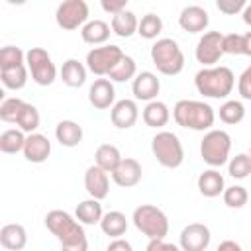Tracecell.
Masks as SVG:
<instances>
[{"label":"cell","instance_id":"28","mask_svg":"<svg viewBox=\"0 0 251 251\" xmlns=\"http://www.w3.org/2000/svg\"><path fill=\"white\" fill-rule=\"evenodd\" d=\"M124 157L120 155V149L116 147V145H112V143H102V145H98V149H96V153H94V165L96 167H100L102 171H106V173H114V169L120 165V161H122Z\"/></svg>","mask_w":251,"mask_h":251},{"label":"cell","instance_id":"6","mask_svg":"<svg viewBox=\"0 0 251 251\" xmlns=\"http://www.w3.org/2000/svg\"><path fill=\"white\" fill-rule=\"evenodd\" d=\"M231 153V137L224 129H210L204 133L200 141V157L212 169L222 167L229 161Z\"/></svg>","mask_w":251,"mask_h":251},{"label":"cell","instance_id":"15","mask_svg":"<svg viewBox=\"0 0 251 251\" xmlns=\"http://www.w3.org/2000/svg\"><path fill=\"white\" fill-rule=\"evenodd\" d=\"M161 90V80L157 78L155 73L151 71H141L137 73V76L131 82V92L135 96V100H143V102H153L157 100V94Z\"/></svg>","mask_w":251,"mask_h":251},{"label":"cell","instance_id":"37","mask_svg":"<svg viewBox=\"0 0 251 251\" xmlns=\"http://www.w3.org/2000/svg\"><path fill=\"white\" fill-rule=\"evenodd\" d=\"M222 198H224V204H226L227 208L239 210V208H243V206L247 204L249 194H247V188H245V186H241V184H233V186H227V188L224 190Z\"/></svg>","mask_w":251,"mask_h":251},{"label":"cell","instance_id":"26","mask_svg":"<svg viewBox=\"0 0 251 251\" xmlns=\"http://www.w3.org/2000/svg\"><path fill=\"white\" fill-rule=\"evenodd\" d=\"M75 218L84 224V226H94V224H100L102 218H104V212H102V204L100 200H94V198H86L82 202H78L76 210H75Z\"/></svg>","mask_w":251,"mask_h":251},{"label":"cell","instance_id":"23","mask_svg":"<svg viewBox=\"0 0 251 251\" xmlns=\"http://www.w3.org/2000/svg\"><path fill=\"white\" fill-rule=\"evenodd\" d=\"M110 33H112V27L104 20H88L80 29L82 41L90 45H106V41L110 39Z\"/></svg>","mask_w":251,"mask_h":251},{"label":"cell","instance_id":"48","mask_svg":"<svg viewBox=\"0 0 251 251\" xmlns=\"http://www.w3.org/2000/svg\"><path fill=\"white\" fill-rule=\"evenodd\" d=\"M241 18H243V22H245L247 25H251V4H247V6L243 8V12H241Z\"/></svg>","mask_w":251,"mask_h":251},{"label":"cell","instance_id":"44","mask_svg":"<svg viewBox=\"0 0 251 251\" xmlns=\"http://www.w3.org/2000/svg\"><path fill=\"white\" fill-rule=\"evenodd\" d=\"M100 6H102L104 12L116 16V14L124 12V10H127V0H102Z\"/></svg>","mask_w":251,"mask_h":251},{"label":"cell","instance_id":"46","mask_svg":"<svg viewBox=\"0 0 251 251\" xmlns=\"http://www.w3.org/2000/svg\"><path fill=\"white\" fill-rule=\"evenodd\" d=\"M216 251H243V249H241V245H239L237 241H233V239H224V241L218 245Z\"/></svg>","mask_w":251,"mask_h":251},{"label":"cell","instance_id":"20","mask_svg":"<svg viewBox=\"0 0 251 251\" xmlns=\"http://www.w3.org/2000/svg\"><path fill=\"white\" fill-rule=\"evenodd\" d=\"M196 186H198V192L206 198H216L220 194H224L226 190V182H224V176L218 169H206L198 175V180H196Z\"/></svg>","mask_w":251,"mask_h":251},{"label":"cell","instance_id":"39","mask_svg":"<svg viewBox=\"0 0 251 251\" xmlns=\"http://www.w3.org/2000/svg\"><path fill=\"white\" fill-rule=\"evenodd\" d=\"M24 106V100L18 98V96H12V98H4L2 104H0V120L6 122V124H16L18 120V114Z\"/></svg>","mask_w":251,"mask_h":251},{"label":"cell","instance_id":"24","mask_svg":"<svg viewBox=\"0 0 251 251\" xmlns=\"http://www.w3.org/2000/svg\"><path fill=\"white\" fill-rule=\"evenodd\" d=\"M86 65L80 63L78 59H67L59 71L61 75V80L71 86V88H80L84 82H86Z\"/></svg>","mask_w":251,"mask_h":251},{"label":"cell","instance_id":"11","mask_svg":"<svg viewBox=\"0 0 251 251\" xmlns=\"http://www.w3.org/2000/svg\"><path fill=\"white\" fill-rule=\"evenodd\" d=\"M222 41H224V33L220 31H206L196 47H194V57L202 67H216V63L220 61V57L224 55L222 51Z\"/></svg>","mask_w":251,"mask_h":251},{"label":"cell","instance_id":"43","mask_svg":"<svg viewBox=\"0 0 251 251\" xmlns=\"http://www.w3.org/2000/svg\"><path fill=\"white\" fill-rule=\"evenodd\" d=\"M145 251H182V249L175 243L165 241V239H149Z\"/></svg>","mask_w":251,"mask_h":251},{"label":"cell","instance_id":"16","mask_svg":"<svg viewBox=\"0 0 251 251\" xmlns=\"http://www.w3.org/2000/svg\"><path fill=\"white\" fill-rule=\"evenodd\" d=\"M88 102L96 110H112L116 104V90L110 78H96L88 88Z\"/></svg>","mask_w":251,"mask_h":251},{"label":"cell","instance_id":"25","mask_svg":"<svg viewBox=\"0 0 251 251\" xmlns=\"http://www.w3.org/2000/svg\"><path fill=\"white\" fill-rule=\"evenodd\" d=\"M55 137L63 147H76L82 141V126L75 120H61L55 127Z\"/></svg>","mask_w":251,"mask_h":251},{"label":"cell","instance_id":"22","mask_svg":"<svg viewBox=\"0 0 251 251\" xmlns=\"http://www.w3.org/2000/svg\"><path fill=\"white\" fill-rule=\"evenodd\" d=\"M27 243V231L22 224H6L0 229V245L8 251H20Z\"/></svg>","mask_w":251,"mask_h":251},{"label":"cell","instance_id":"34","mask_svg":"<svg viewBox=\"0 0 251 251\" xmlns=\"http://www.w3.org/2000/svg\"><path fill=\"white\" fill-rule=\"evenodd\" d=\"M218 116L224 124H229V126H235L239 122H243L245 118V106L239 102V100H226L220 110H218Z\"/></svg>","mask_w":251,"mask_h":251},{"label":"cell","instance_id":"40","mask_svg":"<svg viewBox=\"0 0 251 251\" xmlns=\"http://www.w3.org/2000/svg\"><path fill=\"white\" fill-rule=\"evenodd\" d=\"M222 51L227 55H241V33H227L222 41Z\"/></svg>","mask_w":251,"mask_h":251},{"label":"cell","instance_id":"45","mask_svg":"<svg viewBox=\"0 0 251 251\" xmlns=\"http://www.w3.org/2000/svg\"><path fill=\"white\" fill-rule=\"evenodd\" d=\"M106 251H133V247H131V243H129L127 239L118 237V239H112V241L108 243Z\"/></svg>","mask_w":251,"mask_h":251},{"label":"cell","instance_id":"42","mask_svg":"<svg viewBox=\"0 0 251 251\" xmlns=\"http://www.w3.org/2000/svg\"><path fill=\"white\" fill-rule=\"evenodd\" d=\"M237 92L243 100H251V65L243 69L237 78Z\"/></svg>","mask_w":251,"mask_h":251},{"label":"cell","instance_id":"27","mask_svg":"<svg viewBox=\"0 0 251 251\" xmlns=\"http://www.w3.org/2000/svg\"><path fill=\"white\" fill-rule=\"evenodd\" d=\"M112 33H116L118 37H131L133 33H137L139 27V20L131 10H124L116 16H112Z\"/></svg>","mask_w":251,"mask_h":251},{"label":"cell","instance_id":"47","mask_svg":"<svg viewBox=\"0 0 251 251\" xmlns=\"http://www.w3.org/2000/svg\"><path fill=\"white\" fill-rule=\"evenodd\" d=\"M241 55L251 57V31L241 33Z\"/></svg>","mask_w":251,"mask_h":251},{"label":"cell","instance_id":"18","mask_svg":"<svg viewBox=\"0 0 251 251\" xmlns=\"http://www.w3.org/2000/svg\"><path fill=\"white\" fill-rule=\"evenodd\" d=\"M210 24L208 12L202 6H186L178 16V25L188 33H202Z\"/></svg>","mask_w":251,"mask_h":251},{"label":"cell","instance_id":"32","mask_svg":"<svg viewBox=\"0 0 251 251\" xmlns=\"http://www.w3.org/2000/svg\"><path fill=\"white\" fill-rule=\"evenodd\" d=\"M39 122H41V118H39L37 108L33 104H29V102H24V106H22V110L18 114V120H16L18 129H22L25 135L35 133L37 127H39Z\"/></svg>","mask_w":251,"mask_h":251},{"label":"cell","instance_id":"33","mask_svg":"<svg viewBox=\"0 0 251 251\" xmlns=\"http://www.w3.org/2000/svg\"><path fill=\"white\" fill-rule=\"evenodd\" d=\"M135 76H137V65H135V59L129 55H124L122 61L108 75L112 82H127V80H133Z\"/></svg>","mask_w":251,"mask_h":251},{"label":"cell","instance_id":"41","mask_svg":"<svg viewBox=\"0 0 251 251\" xmlns=\"http://www.w3.org/2000/svg\"><path fill=\"white\" fill-rule=\"evenodd\" d=\"M245 6H247L245 0H218L216 2V8L222 14H227V16H235V14L243 12Z\"/></svg>","mask_w":251,"mask_h":251},{"label":"cell","instance_id":"5","mask_svg":"<svg viewBox=\"0 0 251 251\" xmlns=\"http://www.w3.org/2000/svg\"><path fill=\"white\" fill-rule=\"evenodd\" d=\"M133 226L137 231H141L147 239H165L169 233V218L167 214L153 206V204H141L133 210Z\"/></svg>","mask_w":251,"mask_h":251},{"label":"cell","instance_id":"29","mask_svg":"<svg viewBox=\"0 0 251 251\" xmlns=\"http://www.w3.org/2000/svg\"><path fill=\"white\" fill-rule=\"evenodd\" d=\"M100 229H102L108 237H112V239L122 237V235L127 231V218H126V214H122V212H118V210L106 212L104 218H102V222H100Z\"/></svg>","mask_w":251,"mask_h":251},{"label":"cell","instance_id":"36","mask_svg":"<svg viewBox=\"0 0 251 251\" xmlns=\"http://www.w3.org/2000/svg\"><path fill=\"white\" fill-rule=\"evenodd\" d=\"M227 173L229 176L243 180L251 175V155L249 153H237L227 161Z\"/></svg>","mask_w":251,"mask_h":251},{"label":"cell","instance_id":"4","mask_svg":"<svg viewBox=\"0 0 251 251\" xmlns=\"http://www.w3.org/2000/svg\"><path fill=\"white\" fill-rule=\"evenodd\" d=\"M151 61L167 76H175L184 69V53L173 37H161L151 45Z\"/></svg>","mask_w":251,"mask_h":251},{"label":"cell","instance_id":"13","mask_svg":"<svg viewBox=\"0 0 251 251\" xmlns=\"http://www.w3.org/2000/svg\"><path fill=\"white\" fill-rule=\"evenodd\" d=\"M139 118V108H137V102L131 100V98H122L118 100L112 110H110V120L112 124L118 127V129H129L135 126Z\"/></svg>","mask_w":251,"mask_h":251},{"label":"cell","instance_id":"38","mask_svg":"<svg viewBox=\"0 0 251 251\" xmlns=\"http://www.w3.org/2000/svg\"><path fill=\"white\" fill-rule=\"evenodd\" d=\"M25 65V53L16 45H6L0 49V69H12Z\"/></svg>","mask_w":251,"mask_h":251},{"label":"cell","instance_id":"49","mask_svg":"<svg viewBox=\"0 0 251 251\" xmlns=\"http://www.w3.org/2000/svg\"><path fill=\"white\" fill-rule=\"evenodd\" d=\"M249 155H251V149H249Z\"/></svg>","mask_w":251,"mask_h":251},{"label":"cell","instance_id":"1","mask_svg":"<svg viewBox=\"0 0 251 251\" xmlns=\"http://www.w3.org/2000/svg\"><path fill=\"white\" fill-rule=\"evenodd\" d=\"M45 227L59 239L61 251H88V239L82 224L65 210L45 214Z\"/></svg>","mask_w":251,"mask_h":251},{"label":"cell","instance_id":"30","mask_svg":"<svg viewBox=\"0 0 251 251\" xmlns=\"http://www.w3.org/2000/svg\"><path fill=\"white\" fill-rule=\"evenodd\" d=\"M25 133L18 127H10V129H4L2 135H0V151L6 153V155H16L20 151H24V145H25Z\"/></svg>","mask_w":251,"mask_h":251},{"label":"cell","instance_id":"35","mask_svg":"<svg viewBox=\"0 0 251 251\" xmlns=\"http://www.w3.org/2000/svg\"><path fill=\"white\" fill-rule=\"evenodd\" d=\"M161 31H163V20H161L157 14L149 12V14L141 16L137 33H139L143 39H157V37L161 35Z\"/></svg>","mask_w":251,"mask_h":251},{"label":"cell","instance_id":"9","mask_svg":"<svg viewBox=\"0 0 251 251\" xmlns=\"http://www.w3.org/2000/svg\"><path fill=\"white\" fill-rule=\"evenodd\" d=\"M126 53L122 51L120 45H100V47H92L86 53V69L90 73H94L96 76H108L112 73V69L122 61Z\"/></svg>","mask_w":251,"mask_h":251},{"label":"cell","instance_id":"21","mask_svg":"<svg viewBox=\"0 0 251 251\" xmlns=\"http://www.w3.org/2000/svg\"><path fill=\"white\" fill-rule=\"evenodd\" d=\"M141 120H143V124H145L147 127L159 129V127H163V126L169 124V120H171V110H169V106H167L165 102L153 100V102H147V104H145V108H143V112H141Z\"/></svg>","mask_w":251,"mask_h":251},{"label":"cell","instance_id":"8","mask_svg":"<svg viewBox=\"0 0 251 251\" xmlns=\"http://www.w3.org/2000/svg\"><path fill=\"white\" fill-rule=\"evenodd\" d=\"M25 65L29 69L31 80L39 86H49L57 78V67L51 55L43 47H31L25 53Z\"/></svg>","mask_w":251,"mask_h":251},{"label":"cell","instance_id":"14","mask_svg":"<svg viewBox=\"0 0 251 251\" xmlns=\"http://www.w3.org/2000/svg\"><path fill=\"white\" fill-rule=\"evenodd\" d=\"M141 175H143V171H141L139 161L133 159V157H126L114 169L112 180L122 188H133V186H137L141 182Z\"/></svg>","mask_w":251,"mask_h":251},{"label":"cell","instance_id":"3","mask_svg":"<svg viewBox=\"0 0 251 251\" xmlns=\"http://www.w3.org/2000/svg\"><path fill=\"white\" fill-rule=\"evenodd\" d=\"M173 120L176 126L192 131H210L216 122V112L210 104L200 100H178L173 108Z\"/></svg>","mask_w":251,"mask_h":251},{"label":"cell","instance_id":"7","mask_svg":"<svg viewBox=\"0 0 251 251\" xmlns=\"http://www.w3.org/2000/svg\"><path fill=\"white\" fill-rule=\"evenodd\" d=\"M151 151L157 163L165 169H176L184 161V147L173 131H157L151 139Z\"/></svg>","mask_w":251,"mask_h":251},{"label":"cell","instance_id":"2","mask_svg":"<svg viewBox=\"0 0 251 251\" xmlns=\"http://www.w3.org/2000/svg\"><path fill=\"white\" fill-rule=\"evenodd\" d=\"M194 86L198 94L206 98H227L235 86V75L229 67H202L194 75Z\"/></svg>","mask_w":251,"mask_h":251},{"label":"cell","instance_id":"17","mask_svg":"<svg viewBox=\"0 0 251 251\" xmlns=\"http://www.w3.org/2000/svg\"><path fill=\"white\" fill-rule=\"evenodd\" d=\"M84 188L90 198L94 200H104L110 192V176L106 171H102L96 165H90L84 173Z\"/></svg>","mask_w":251,"mask_h":251},{"label":"cell","instance_id":"12","mask_svg":"<svg viewBox=\"0 0 251 251\" xmlns=\"http://www.w3.org/2000/svg\"><path fill=\"white\" fill-rule=\"evenodd\" d=\"M212 241V233L210 227L200 224V222H192L188 224L182 231H180V239H178V247L182 251H206L208 245Z\"/></svg>","mask_w":251,"mask_h":251},{"label":"cell","instance_id":"10","mask_svg":"<svg viewBox=\"0 0 251 251\" xmlns=\"http://www.w3.org/2000/svg\"><path fill=\"white\" fill-rule=\"evenodd\" d=\"M55 20L57 25L65 31H73L78 27L82 29L88 22V4L84 0H65L57 6Z\"/></svg>","mask_w":251,"mask_h":251},{"label":"cell","instance_id":"19","mask_svg":"<svg viewBox=\"0 0 251 251\" xmlns=\"http://www.w3.org/2000/svg\"><path fill=\"white\" fill-rule=\"evenodd\" d=\"M22 153L29 163H43L51 155V141L43 133H37V131L29 133L25 137V145Z\"/></svg>","mask_w":251,"mask_h":251},{"label":"cell","instance_id":"31","mask_svg":"<svg viewBox=\"0 0 251 251\" xmlns=\"http://www.w3.org/2000/svg\"><path fill=\"white\" fill-rule=\"evenodd\" d=\"M27 76H29V69L27 65H20V67H12V69H0V80L6 88L10 90H20L27 84Z\"/></svg>","mask_w":251,"mask_h":251}]
</instances>
